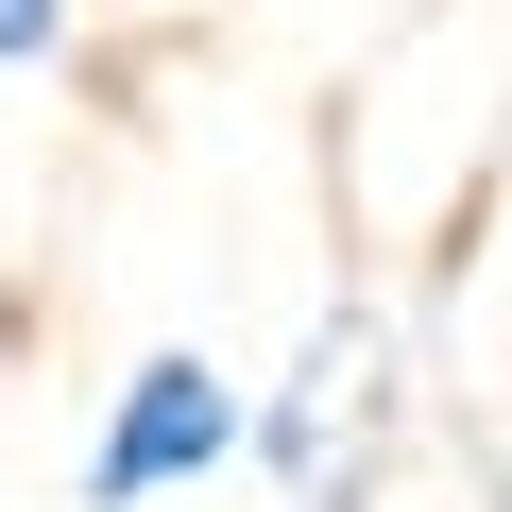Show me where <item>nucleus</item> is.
<instances>
[{
	"label": "nucleus",
	"mask_w": 512,
	"mask_h": 512,
	"mask_svg": "<svg viewBox=\"0 0 512 512\" xmlns=\"http://www.w3.org/2000/svg\"><path fill=\"white\" fill-rule=\"evenodd\" d=\"M393 410H410V376H393V325L376 308H325L308 325V359L239 410V444L274 461V495L291 512H376V461H393Z\"/></svg>",
	"instance_id": "f257e3e1"
},
{
	"label": "nucleus",
	"mask_w": 512,
	"mask_h": 512,
	"mask_svg": "<svg viewBox=\"0 0 512 512\" xmlns=\"http://www.w3.org/2000/svg\"><path fill=\"white\" fill-rule=\"evenodd\" d=\"M222 461H239V376H222L205 342H154V359L103 393L86 512H154V495H188V478H222Z\"/></svg>",
	"instance_id": "f03ea898"
},
{
	"label": "nucleus",
	"mask_w": 512,
	"mask_h": 512,
	"mask_svg": "<svg viewBox=\"0 0 512 512\" xmlns=\"http://www.w3.org/2000/svg\"><path fill=\"white\" fill-rule=\"evenodd\" d=\"M69 18H86V0H0V69H52V52H69Z\"/></svg>",
	"instance_id": "7ed1b4c3"
},
{
	"label": "nucleus",
	"mask_w": 512,
	"mask_h": 512,
	"mask_svg": "<svg viewBox=\"0 0 512 512\" xmlns=\"http://www.w3.org/2000/svg\"><path fill=\"white\" fill-rule=\"evenodd\" d=\"M0 359H18V274H0Z\"/></svg>",
	"instance_id": "20e7f679"
}]
</instances>
